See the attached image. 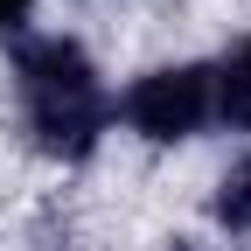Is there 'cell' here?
<instances>
[{"instance_id": "cell-1", "label": "cell", "mask_w": 251, "mask_h": 251, "mask_svg": "<svg viewBox=\"0 0 251 251\" xmlns=\"http://www.w3.org/2000/svg\"><path fill=\"white\" fill-rule=\"evenodd\" d=\"M14 105H21V133L42 161L77 168L105 147L112 133V91L98 77V63L77 35H21L14 56Z\"/></svg>"}, {"instance_id": "cell-2", "label": "cell", "mask_w": 251, "mask_h": 251, "mask_svg": "<svg viewBox=\"0 0 251 251\" xmlns=\"http://www.w3.org/2000/svg\"><path fill=\"white\" fill-rule=\"evenodd\" d=\"M147 147H181L202 126H216V63H161L126 84V98L112 105Z\"/></svg>"}, {"instance_id": "cell-3", "label": "cell", "mask_w": 251, "mask_h": 251, "mask_svg": "<svg viewBox=\"0 0 251 251\" xmlns=\"http://www.w3.org/2000/svg\"><path fill=\"white\" fill-rule=\"evenodd\" d=\"M216 119L251 126V42L230 49V63H216Z\"/></svg>"}, {"instance_id": "cell-4", "label": "cell", "mask_w": 251, "mask_h": 251, "mask_svg": "<svg viewBox=\"0 0 251 251\" xmlns=\"http://www.w3.org/2000/svg\"><path fill=\"white\" fill-rule=\"evenodd\" d=\"M209 216L224 230H251V147H244V161L216 181V196H209Z\"/></svg>"}, {"instance_id": "cell-5", "label": "cell", "mask_w": 251, "mask_h": 251, "mask_svg": "<svg viewBox=\"0 0 251 251\" xmlns=\"http://www.w3.org/2000/svg\"><path fill=\"white\" fill-rule=\"evenodd\" d=\"M28 14H35V0H0V35H21Z\"/></svg>"}]
</instances>
